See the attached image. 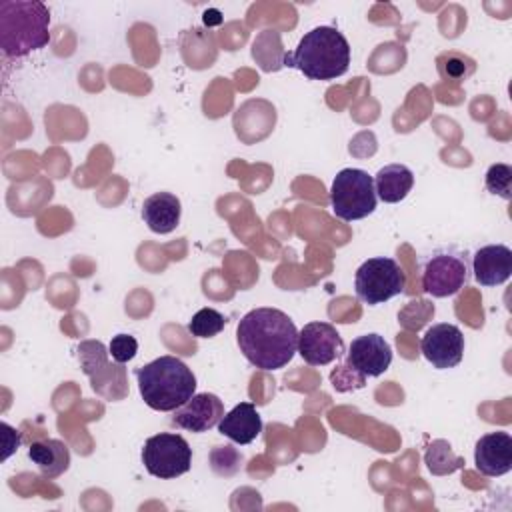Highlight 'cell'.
I'll list each match as a JSON object with an SVG mask.
<instances>
[{"label":"cell","mask_w":512,"mask_h":512,"mask_svg":"<svg viewBox=\"0 0 512 512\" xmlns=\"http://www.w3.org/2000/svg\"><path fill=\"white\" fill-rule=\"evenodd\" d=\"M236 342L246 360L260 370L284 368L298 352V330L278 308H254L242 316Z\"/></svg>","instance_id":"6da1fadb"},{"label":"cell","mask_w":512,"mask_h":512,"mask_svg":"<svg viewBox=\"0 0 512 512\" xmlns=\"http://www.w3.org/2000/svg\"><path fill=\"white\" fill-rule=\"evenodd\" d=\"M284 66L310 80H334L350 66V44L334 26H316L302 36L294 52H284Z\"/></svg>","instance_id":"7a4b0ae2"},{"label":"cell","mask_w":512,"mask_h":512,"mask_svg":"<svg viewBox=\"0 0 512 512\" xmlns=\"http://www.w3.org/2000/svg\"><path fill=\"white\" fill-rule=\"evenodd\" d=\"M136 380L144 404L158 412H174L196 390L194 372L170 354L136 368Z\"/></svg>","instance_id":"3957f363"},{"label":"cell","mask_w":512,"mask_h":512,"mask_svg":"<svg viewBox=\"0 0 512 512\" xmlns=\"http://www.w3.org/2000/svg\"><path fill=\"white\" fill-rule=\"evenodd\" d=\"M50 10L42 2L0 4V46L6 56H24L50 42Z\"/></svg>","instance_id":"277c9868"},{"label":"cell","mask_w":512,"mask_h":512,"mask_svg":"<svg viewBox=\"0 0 512 512\" xmlns=\"http://www.w3.org/2000/svg\"><path fill=\"white\" fill-rule=\"evenodd\" d=\"M376 188L374 178L360 168L340 170L330 186L332 212L344 220H362L376 210Z\"/></svg>","instance_id":"5b68a950"},{"label":"cell","mask_w":512,"mask_h":512,"mask_svg":"<svg viewBox=\"0 0 512 512\" xmlns=\"http://www.w3.org/2000/svg\"><path fill=\"white\" fill-rule=\"evenodd\" d=\"M406 286V274L394 258L376 256L368 258L360 264L354 276L356 296L370 304H382L396 294H402Z\"/></svg>","instance_id":"8992f818"},{"label":"cell","mask_w":512,"mask_h":512,"mask_svg":"<svg viewBox=\"0 0 512 512\" xmlns=\"http://www.w3.org/2000/svg\"><path fill=\"white\" fill-rule=\"evenodd\" d=\"M142 464L156 478H178L190 470L192 448L180 434L160 432L144 442Z\"/></svg>","instance_id":"52a82bcc"},{"label":"cell","mask_w":512,"mask_h":512,"mask_svg":"<svg viewBox=\"0 0 512 512\" xmlns=\"http://www.w3.org/2000/svg\"><path fill=\"white\" fill-rule=\"evenodd\" d=\"M468 282V262L456 252H436L422 270V288L434 298H446L464 288Z\"/></svg>","instance_id":"ba28073f"},{"label":"cell","mask_w":512,"mask_h":512,"mask_svg":"<svg viewBox=\"0 0 512 512\" xmlns=\"http://www.w3.org/2000/svg\"><path fill=\"white\" fill-rule=\"evenodd\" d=\"M298 354L310 366H326L344 354V342L332 324L308 322L298 332Z\"/></svg>","instance_id":"9c48e42d"},{"label":"cell","mask_w":512,"mask_h":512,"mask_svg":"<svg viewBox=\"0 0 512 512\" xmlns=\"http://www.w3.org/2000/svg\"><path fill=\"white\" fill-rule=\"evenodd\" d=\"M392 364V348L384 340V336L370 332L352 340L346 356L348 370L360 374V382L364 384L366 376H380Z\"/></svg>","instance_id":"30bf717a"},{"label":"cell","mask_w":512,"mask_h":512,"mask_svg":"<svg viewBox=\"0 0 512 512\" xmlns=\"http://www.w3.org/2000/svg\"><path fill=\"white\" fill-rule=\"evenodd\" d=\"M422 356L438 370L454 368L464 356V336L458 326L442 322L426 330L420 340Z\"/></svg>","instance_id":"8fae6325"},{"label":"cell","mask_w":512,"mask_h":512,"mask_svg":"<svg viewBox=\"0 0 512 512\" xmlns=\"http://www.w3.org/2000/svg\"><path fill=\"white\" fill-rule=\"evenodd\" d=\"M222 416H224L222 400L216 394L200 392L174 410L172 424L176 428L200 434L218 426Z\"/></svg>","instance_id":"7c38bea8"},{"label":"cell","mask_w":512,"mask_h":512,"mask_svg":"<svg viewBox=\"0 0 512 512\" xmlns=\"http://www.w3.org/2000/svg\"><path fill=\"white\" fill-rule=\"evenodd\" d=\"M476 468L484 476H502L512 470V436L508 432H490L480 436L474 448Z\"/></svg>","instance_id":"4fadbf2b"},{"label":"cell","mask_w":512,"mask_h":512,"mask_svg":"<svg viewBox=\"0 0 512 512\" xmlns=\"http://www.w3.org/2000/svg\"><path fill=\"white\" fill-rule=\"evenodd\" d=\"M474 280L480 286L504 284L512 274V250L504 244H488L472 256Z\"/></svg>","instance_id":"5bb4252c"},{"label":"cell","mask_w":512,"mask_h":512,"mask_svg":"<svg viewBox=\"0 0 512 512\" xmlns=\"http://www.w3.org/2000/svg\"><path fill=\"white\" fill-rule=\"evenodd\" d=\"M218 432L236 444H250L262 432V418L252 402H240L220 418Z\"/></svg>","instance_id":"9a60e30c"},{"label":"cell","mask_w":512,"mask_h":512,"mask_svg":"<svg viewBox=\"0 0 512 512\" xmlns=\"http://www.w3.org/2000/svg\"><path fill=\"white\" fill-rule=\"evenodd\" d=\"M180 200L170 192H156L142 204V220L156 234L172 232L180 222Z\"/></svg>","instance_id":"2e32d148"},{"label":"cell","mask_w":512,"mask_h":512,"mask_svg":"<svg viewBox=\"0 0 512 512\" xmlns=\"http://www.w3.org/2000/svg\"><path fill=\"white\" fill-rule=\"evenodd\" d=\"M414 186V174L404 164H388L374 176L376 196L386 204H396L408 196Z\"/></svg>","instance_id":"e0dca14e"},{"label":"cell","mask_w":512,"mask_h":512,"mask_svg":"<svg viewBox=\"0 0 512 512\" xmlns=\"http://www.w3.org/2000/svg\"><path fill=\"white\" fill-rule=\"evenodd\" d=\"M28 458L38 466L46 478H56L70 466V450L62 440H36L28 448Z\"/></svg>","instance_id":"ac0fdd59"},{"label":"cell","mask_w":512,"mask_h":512,"mask_svg":"<svg viewBox=\"0 0 512 512\" xmlns=\"http://www.w3.org/2000/svg\"><path fill=\"white\" fill-rule=\"evenodd\" d=\"M78 358L82 370L92 380V388L102 380V374L110 372V364L106 360V348L100 340H86L78 346Z\"/></svg>","instance_id":"d6986e66"},{"label":"cell","mask_w":512,"mask_h":512,"mask_svg":"<svg viewBox=\"0 0 512 512\" xmlns=\"http://www.w3.org/2000/svg\"><path fill=\"white\" fill-rule=\"evenodd\" d=\"M224 326H226L224 314H220L214 308H202L188 322V332L196 338H212V336L220 334L224 330Z\"/></svg>","instance_id":"ffe728a7"},{"label":"cell","mask_w":512,"mask_h":512,"mask_svg":"<svg viewBox=\"0 0 512 512\" xmlns=\"http://www.w3.org/2000/svg\"><path fill=\"white\" fill-rule=\"evenodd\" d=\"M486 190L504 200L512 198V168L508 164H492L486 170Z\"/></svg>","instance_id":"44dd1931"},{"label":"cell","mask_w":512,"mask_h":512,"mask_svg":"<svg viewBox=\"0 0 512 512\" xmlns=\"http://www.w3.org/2000/svg\"><path fill=\"white\" fill-rule=\"evenodd\" d=\"M440 70L450 78H466L474 72V62L456 52H450L440 58Z\"/></svg>","instance_id":"7402d4cb"},{"label":"cell","mask_w":512,"mask_h":512,"mask_svg":"<svg viewBox=\"0 0 512 512\" xmlns=\"http://www.w3.org/2000/svg\"><path fill=\"white\" fill-rule=\"evenodd\" d=\"M110 356L118 362V364H126L128 360H132L138 352V342L134 336L130 334H116L108 346Z\"/></svg>","instance_id":"603a6c76"}]
</instances>
